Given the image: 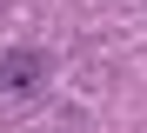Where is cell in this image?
Wrapping results in <instances>:
<instances>
[{
    "label": "cell",
    "instance_id": "obj_1",
    "mask_svg": "<svg viewBox=\"0 0 147 133\" xmlns=\"http://www.w3.org/2000/svg\"><path fill=\"white\" fill-rule=\"evenodd\" d=\"M40 53H7V60H0V80H7L13 93H27V87H40Z\"/></svg>",
    "mask_w": 147,
    "mask_h": 133
}]
</instances>
